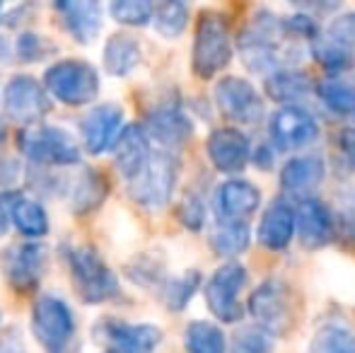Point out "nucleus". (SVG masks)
I'll return each instance as SVG.
<instances>
[{
  "label": "nucleus",
  "mask_w": 355,
  "mask_h": 353,
  "mask_svg": "<svg viewBox=\"0 0 355 353\" xmlns=\"http://www.w3.org/2000/svg\"><path fill=\"white\" fill-rule=\"evenodd\" d=\"M215 107L225 119L237 123H257L263 117V99L249 80L237 76H225L213 89Z\"/></svg>",
  "instance_id": "obj_13"
},
{
  "label": "nucleus",
  "mask_w": 355,
  "mask_h": 353,
  "mask_svg": "<svg viewBox=\"0 0 355 353\" xmlns=\"http://www.w3.org/2000/svg\"><path fill=\"white\" fill-rule=\"evenodd\" d=\"M317 94L329 112L355 121V83L331 76L327 80L317 83Z\"/></svg>",
  "instance_id": "obj_28"
},
{
  "label": "nucleus",
  "mask_w": 355,
  "mask_h": 353,
  "mask_svg": "<svg viewBox=\"0 0 355 353\" xmlns=\"http://www.w3.org/2000/svg\"><path fill=\"white\" fill-rule=\"evenodd\" d=\"M254 165H259L261 170H268V167L273 165V150L268 146H261V148H257V153H254Z\"/></svg>",
  "instance_id": "obj_45"
},
{
  "label": "nucleus",
  "mask_w": 355,
  "mask_h": 353,
  "mask_svg": "<svg viewBox=\"0 0 355 353\" xmlns=\"http://www.w3.org/2000/svg\"><path fill=\"white\" fill-rule=\"evenodd\" d=\"M179 165L177 155L169 150H153L148 162L126 182V193L133 203L148 211L164 208L172 198L174 189L179 182Z\"/></svg>",
  "instance_id": "obj_4"
},
{
  "label": "nucleus",
  "mask_w": 355,
  "mask_h": 353,
  "mask_svg": "<svg viewBox=\"0 0 355 353\" xmlns=\"http://www.w3.org/2000/svg\"><path fill=\"white\" fill-rule=\"evenodd\" d=\"M143 49L136 37L126 32H116L107 39L102 51L104 71L114 78H128L138 66H141Z\"/></svg>",
  "instance_id": "obj_24"
},
{
  "label": "nucleus",
  "mask_w": 355,
  "mask_h": 353,
  "mask_svg": "<svg viewBox=\"0 0 355 353\" xmlns=\"http://www.w3.org/2000/svg\"><path fill=\"white\" fill-rule=\"evenodd\" d=\"M58 252L68 268L75 293L83 302L102 305V302L116 300L121 295V283H119L116 271L102 259V255L92 245L63 242Z\"/></svg>",
  "instance_id": "obj_1"
},
{
  "label": "nucleus",
  "mask_w": 355,
  "mask_h": 353,
  "mask_svg": "<svg viewBox=\"0 0 355 353\" xmlns=\"http://www.w3.org/2000/svg\"><path fill=\"white\" fill-rule=\"evenodd\" d=\"M249 312L268 334H283L293 325V295L281 278L263 281L249 298Z\"/></svg>",
  "instance_id": "obj_11"
},
{
  "label": "nucleus",
  "mask_w": 355,
  "mask_h": 353,
  "mask_svg": "<svg viewBox=\"0 0 355 353\" xmlns=\"http://www.w3.org/2000/svg\"><path fill=\"white\" fill-rule=\"evenodd\" d=\"M327 39L336 44V46L348 49V51L355 49V12L331 19V24L327 29Z\"/></svg>",
  "instance_id": "obj_40"
},
{
  "label": "nucleus",
  "mask_w": 355,
  "mask_h": 353,
  "mask_svg": "<svg viewBox=\"0 0 355 353\" xmlns=\"http://www.w3.org/2000/svg\"><path fill=\"white\" fill-rule=\"evenodd\" d=\"M0 10H3V5H0Z\"/></svg>",
  "instance_id": "obj_49"
},
{
  "label": "nucleus",
  "mask_w": 355,
  "mask_h": 353,
  "mask_svg": "<svg viewBox=\"0 0 355 353\" xmlns=\"http://www.w3.org/2000/svg\"><path fill=\"white\" fill-rule=\"evenodd\" d=\"M259 203H261L259 187L244 179H227L215 191V208L220 213V221H247L252 213H257Z\"/></svg>",
  "instance_id": "obj_20"
},
{
  "label": "nucleus",
  "mask_w": 355,
  "mask_h": 353,
  "mask_svg": "<svg viewBox=\"0 0 355 353\" xmlns=\"http://www.w3.org/2000/svg\"><path fill=\"white\" fill-rule=\"evenodd\" d=\"M10 56H15V44H10L5 37H0V61H8Z\"/></svg>",
  "instance_id": "obj_46"
},
{
  "label": "nucleus",
  "mask_w": 355,
  "mask_h": 353,
  "mask_svg": "<svg viewBox=\"0 0 355 353\" xmlns=\"http://www.w3.org/2000/svg\"><path fill=\"white\" fill-rule=\"evenodd\" d=\"M184 346L189 353H227V341L218 325L196 320L184 332Z\"/></svg>",
  "instance_id": "obj_31"
},
{
  "label": "nucleus",
  "mask_w": 355,
  "mask_h": 353,
  "mask_svg": "<svg viewBox=\"0 0 355 353\" xmlns=\"http://www.w3.org/2000/svg\"><path fill=\"white\" fill-rule=\"evenodd\" d=\"M107 10L114 22L123 27H145L155 17V5L148 0H116V3H109Z\"/></svg>",
  "instance_id": "obj_33"
},
{
  "label": "nucleus",
  "mask_w": 355,
  "mask_h": 353,
  "mask_svg": "<svg viewBox=\"0 0 355 353\" xmlns=\"http://www.w3.org/2000/svg\"><path fill=\"white\" fill-rule=\"evenodd\" d=\"M17 150L32 167H73L80 162V146L66 128L34 123L24 126L15 136Z\"/></svg>",
  "instance_id": "obj_3"
},
{
  "label": "nucleus",
  "mask_w": 355,
  "mask_h": 353,
  "mask_svg": "<svg viewBox=\"0 0 355 353\" xmlns=\"http://www.w3.org/2000/svg\"><path fill=\"white\" fill-rule=\"evenodd\" d=\"M312 80L307 78V73L295 71V68H281V71L271 73L266 78V92L271 99L276 102H283L285 107H293L300 99L309 97L314 92Z\"/></svg>",
  "instance_id": "obj_26"
},
{
  "label": "nucleus",
  "mask_w": 355,
  "mask_h": 353,
  "mask_svg": "<svg viewBox=\"0 0 355 353\" xmlns=\"http://www.w3.org/2000/svg\"><path fill=\"white\" fill-rule=\"evenodd\" d=\"M201 281H203V276H201V271H196V268L182 273V276L167 278V281L162 283V291H159L164 307L172 312H182L184 307L193 300L196 291L201 288Z\"/></svg>",
  "instance_id": "obj_30"
},
{
  "label": "nucleus",
  "mask_w": 355,
  "mask_h": 353,
  "mask_svg": "<svg viewBox=\"0 0 355 353\" xmlns=\"http://www.w3.org/2000/svg\"><path fill=\"white\" fill-rule=\"evenodd\" d=\"M19 177H22V165L17 157H0V187H3V191L15 187Z\"/></svg>",
  "instance_id": "obj_43"
},
{
  "label": "nucleus",
  "mask_w": 355,
  "mask_h": 353,
  "mask_svg": "<svg viewBox=\"0 0 355 353\" xmlns=\"http://www.w3.org/2000/svg\"><path fill=\"white\" fill-rule=\"evenodd\" d=\"M177 218L187 230H191V232L201 230L203 223H206V206H203L201 196H196V193H187L177 208Z\"/></svg>",
  "instance_id": "obj_38"
},
{
  "label": "nucleus",
  "mask_w": 355,
  "mask_h": 353,
  "mask_svg": "<svg viewBox=\"0 0 355 353\" xmlns=\"http://www.w3.org/2000/svg\"><path fill=\"white\" fill-rule=\"evenodd\" d=\"M44 87L51 99L66 107H85L92 104L99 94V73L89 61L83 58H61L44 71Z\"/></svg>",
  "instance_id": "obj_6"
},
{
  "label": "nucleus",
  "mask_w": 355,
  "mask_h": 353,
  "mask_svg": "<svg viewBox=\"0 0 355 353\" xmlns=\"http://www.w3.org/2000/svg\"><path fill=\"white\" fill-rule=\"evenodd\" d=\"M336 148H338V155H341V160L346 162L348 170H355V126L343 128V131L338 133Z\"/></svg>",
  "instance_id": "obj_42"
},
{
  "label": "nucleus",
  "mask_w": 355,
  "mask_h": 353,
  "mask_svg": "<svg viewBox=\"0 0 355 353\" xmlns=\"http://www.w3.org/2000/svg\"><path fill=\"white\" fill-rule=\"evenodd\" d=\"M268 131H271V138L278 148L297 150V148L317 141L319 123L307 109L293 104V107H281L278 112H273L271 121H268Z\"/></svg>",
  "instance_id": "obj_16"
},
{
  "label": "nucleus",
  "mask_w": 355,
  "mask_h": 353,
  "mask_svg": "<svg viewBox=\"0 0 355 353\" xmlns=\"http://www.w3.org/2000/svg\"><path fill=\"white\" fill-rule=\"evenodd\" d=\"M53 53H56V44L32 29L19 32V37L15 39V56L22 63H39L44 58H51Z\"/></svg>",
  "instance_id": "obj_34"
},
{
  "label": "nucleus",
  "mask_w": 355,
  "mask_h": 353,
  "mask_svg": "<svg viewBox=\"0 0 355 353\" xmlns=\"http://www.w3.org/2000/svg\"><path fill=\"white\" fill-rule=\"evenodd\" d=\"M288 42H295V39L290 37L285 19L261 10L237 37V51L252 73H276L281 71L278 68L281 61L288 58L285 53Z\"/></svg>",
  "instance_id": "obj_2"
},
{
  "label": "nucleus",
  "mask_w": 355,
  "mask_h": 353,
  "mask_svg": "<svg viewBox=\"0 0 355 353\" xmlns=\"http://www.w3.org/2000/svg\"><path fill=\"white\" fill-rule=\"evenodd\" d=\"M312 353H355V334L346 327H324L312 341Z\"/></svg>",
  "instance_id": "obj_35"
},
{
  "label": "nucleus",
  "mask_w": 355,
  "mask_h": 353,
  "mask_svg": "<svg viewBox=\"0 0 355 353\" xmlns=\"http://www.w3.org/2000/svg\"><path fill=\"white\" fill-rule=\"evenodd\" d=\"M0 320H3V315H0Z\"/></svg>",
  "instance_id": "obj_48"
},
{
  "label": "nucleus",
  "mask_w": 355,
  "mask_h": 353,
  "mask_svg": "<svg viewBox=\"0 0 355 353\" xmlns=\"http://www.w3.org/2000/svg\"><path fill=\"white\" fill-rule=\"evenodd\" d=\"M295 232H297L295 230V208L285 198H276L266 208V213L261 216V223H259V230H257L259 242L266 250L281 252L290 245Z\"/></svg>",
  "instance_id": "obj_22"
},
{
  "label": "nucleus",
  "mask_w": 355,
  "mask_h": 353,
  "mask_svg": "<svg viewBox=\"0 0 355 353\" xmlns=\"http://www.w3.org/2000/svg\"><path fill=\"white\" fill-rule=\"evenodd\" d=\"M29 10H32V5H17V8H15L12 12L3 15V17H0V22H3L5 27H17L19 22H24L22 15L29 12Z\"/></svg>",
  "instance_id": "obj_44"
},
{
  "label": "nucleus",
  "mask_w": 355,
  "mask_h": 353,
  "mask_svg": "<svg viewBox=\"0 0 355 353\" xmlns=\"http://www.w3.org/2000/svg\"><path fill=\"white\" fill-rule=\"evenodd\" d=\"M247 286V268L237 261H227L215 268L206 283V305L220 322H239L242 320V305H239V291Z\"/></svg>",
  "instance_id": "obj_10"
},
{
  "label": "nucleus",
  "mask_w": 355,
  "mask_h": 353,
  "mask_svg": "<svg viewBox=\"0 0 355 353\" xmlns=\"http://www.w3.org/2000/svg\"><path fill=\"white\" fill-rule=\"evenodd\" d=\"M143 128L150 136V141L159 143L164 150L187 146L193 136V121L182 109V104L174 102V99L155 104L145 117Z\"/></svg>",
  "instance_id": "obj_15"
},
{
  "label": "nucleus",
  "mask_w": 355,
  "mask_h": 353,
  "mask_svg": "<svg viewBox=\"0 0 355 353\" xmlns=\"http://www.w3.org/2000/svg\"><path fill=\"white\" fill-rule=\"evenodd\" d=\"M19 198H22V191H17V189L0 191V235H5V230L12 227V211Z\"/></svg>",
  "instance_id": "obj_41"
},
{
  "label": "nucleus",
  "mask_w": 355,
  "mask_h": 353,
  "mask_svg": "<svg viewBox=\"0 0 355 353\" xmlns=\"http://www.w3.org/2000/svg\"><path fill=\"white\" fill-rule=\"evenodd\" d=\"M12 227L27 240L39 242L42 237L49 235V216L46 208L37 201V198H29L22 193V198L17 201L12 211Z\"/></svg>",
  "instance_id": "obj_27"
},
{
  "label": "nucleus",
  "mask_w": 355,
  "mask_h": 353,
  "mask_svg": "<svg viewBox=\"0 0 355 353\" xmlns=\"http://www.w3.org/2000/svg\"><path fill=\"white\" fill-rule=\"evenodd\" d=\"M29 325L44 353H75V315L58 295H39L32 305Z\"/></svg>",
  "instance_id": "obj_7"
},
{
  "label": "nucleus",
  "mask_w": 355,
  "mask_h": 353,
  "mask_svg": "<svg viewBox=\"0 0 355 353\" xmlns=\"http://www.w3.org/2000/svg\"><path fill=\"white\" fill-rule=\"evenodd\" d=\"M232 61V37L225 15L206 10L201 12L193 34L191 68L201 80H211Z\"/></svg>",
  "instance_id": "obj_5"
},
{
  "label": "nucleus",
  "mask_w": 355,
  "mask_h": 353,
  "mask_svg": "<svg viewBox=\"0 0 355 353\" xmlns=\"http://www.w3.org/2000/svg\"><path fill=\"white\" fill-rule=\"evenodd\" d=\"M29 175H27V184L34 189V193H42V196H53V193L66 191V182L61 177L51 175L46 167H32L29 165Z\"/></svg>",
  "instance_id": "obj_39"
},
{
  "label": "nucleus",
  "mask_w": 355,
  "mask_h": 353,
  "mask_svg": "<svg viewBox=\"0 0 355 353\" xmlns=\"http://www.w3.org/2000/svg\"><path fill=\"white\" fill-rule=\"evenodd\" d=\"M5 141H8V126H5V121L0 119V148H3Z\"/></svg>",
  "instance_id": "obj_47"
},
{
  "label": "nucleus",
  "mask_w": 355,
  "mask_h": 353,
  "mask_svg": "<svg viewBox=\"0 0 355 353\" xmlns=\"http://www.w3.org/2000/svg\"><path fill=\"white\" fill-rule=\"evenodd\" d=\"M206 153L218 172L237 175V172H242L247 167L249 157H252V146H249V138L239 128L225 126L215 128L208 136Z\"/></svg>",
  "instance_id": "obj_17"
},
{
  "label": "nucleus",
  "mask_w": 355,
  "mask_h": 353,
  "mask_svg": "<svg viewBox=\"0 0 355 353\" xmlns=\"http://www.w3.org/2000/svg\"><path fill=\"white\" fill-rule=\"evenodd\" d=\"M107 353H109V351H107Z\"/></svg>",
  "instance_id": "obj_50"
},
{
  "label": "nucleus",
  "mask_w": 355,
  "mask_h": 353,
  "mask_svg": "<svg viewBox=\"0 0 355 353\" xmlns=\"http://www.w3.org/2000/svg\"><path fill=\"white\" fill-rule=\"evenodd\" d=\"M53 109V99L46 92L44 83L32 76H12L5 83L3 89V114L10 121H17L24 126L42 123V119Z\"/></svg>",
  "instance_id": "obj_8"
},
{
  "label": "nucleus",
  "mask_w": 355,
  "mask_h": 353,
  "mask_svg": "<svg viewBox=\"0 0 355 353\" xmlns=\"http://www.w3.org/2000/svg\"><path fill=\"white\" fill-rule=\"evenodd\" d=\"M123 109L116 102L94 104L83 119H80V141L89 155H102L112 150L116 138L121 136L123 126Z\"/></svg>",
  "instance_id": "obj_14"
},
{
  "label": "nucleus",
  "mask_w": 355,
  "mask_h": 353,
  "mask_svg": "<svg viewBox=\"0 0 355 353\" xmlns=\"http://www.w3.org/2000/svg\"><path fill=\"white\" fill-rule=\"evenodd\" d=\"M94 334L109 353H155L162 344V329L155 325H131V322L104 317Z\"/></svg>",
  "instance_id": "obj_12"
},
{
  "label": "nucleus",
  "mask_w": 355,
  "mask_h": 353,
  "mask_svg": "<svg viewBox=\"0 0 355 353\" xmlns=\"http://www.w3.org/2000/svg\"><path fill=\"white\" fill-rule=\"evenodd\" d=\"M295 230L307 247H322L334 237V216L317 196H302L295 208Z\"/></svg>",
  "instance_id": "obj_19"
},
{
  "label": "nucleus",
  "mask_w": 355,
  "mask_h": 353,
  "mask_svg": "<svg viewBox=\"0 0 355 353\" xmlns=\"http://www.w3.org/2000/svg\"><path fill=\"white\" fill-rule=\"evenodd\" d=\"M312 56L317 58L319 66L327 68V71H331V73H341L353 66L351 51L336 46V44L329 42V39H317V42L312 44Z\"/></svg>",
  "instance_id": "obj_36"
},
{
  "label": "nucleus",
  "mask_w": 355,
  "mask_h": 353,
  "mask_svg": "<svg viewBox=\"0 0 355 353\" xmlns=\"http://www.w3.org/2000/svg\"><path fill=\"white\" fill-rule=\"evenodd\" d=\"M252 232L247 221H220L211 235V247L220 257H237L247 252Z\"/></svg>",
  "instance_id": "obj_29"
},
{
  "label": "nucleus",
  "mask_w": 355,
  "mask_h": 353,
  "mask_svg": "<svg viewBox=\"0 0 355 353\" xmlns=\"http://www.w3.org/2000/svg\"><path fill=\"white\" fill-rule=\"evenodd\" d=\"M150 153H153L150 136L145 133L143 123H128L112 148L114 165H116V170L121 172L126 182L133 175H138V170L148 162Z\"/></svg>",
  "instance_id": "obj_21"
},
{
  "label": "nucleus",
  "mask_w": 355,
  "mask_h": 353,
  "mask_svg": "<svg viewBox=\"0 0 355 353\" xmlns=\"http://www.w3.org/2000/svg\"><path fill=\"white\" fill-rule=\"evenodd\" d=\"M155 32L162 34L164 39H177L179 34H184L189 24V5L187 3H159L155 5Z\"/></svg>",
  "instance_id": "obj_32"
},
{
  "label": "nucleus",
  "mask_w": 355,
  "mask_h": 353,
  "mask_svg": "<svg viewBox=\"0 0 355 353\" xmlns=\"http://www.w3.org/2000/svg\"><path fill=\"white\" fill-rule=\"evenodd\" d=\"M53 10L61 17L63 29L83 46L92 44L102 32V5L94 0H63V3H53Z\"/></svg>",
  "instance_id": "obj_18"
},
{
  "label": "nucleus",
  "mask_w": 355,
  "mask_h": 353,
  "mask_svg": "<svg viewBox=\"0 0 355 353\" xmlns=\"http://www.w3.org/2000/svg\"><path fill=\"white\" fill-rule=\"evenodd\" d=\"M49 250L42 242L24 240L15 242V245L5 247L3 257H0V266H3V276L8 286L19 295H29L39 288L46 271Z\"/></svg>",
  "instance_id": "obj_9"
},
{
  "label": "nucleus",
  "mask_w": 355,
  "mask_h": 353,
  "mask_svg": "<svg viewBox=\"0 0 355 353\" xmlns=\"http://www.w3.org/2000/svg\"><path fill=\"white\" fill-rule=\"evenodd\" d=\"M273 341L271 334L261 327H242L234 334L230 353H271Z\"/></svg>",
  "instance_id": "obj_37"
},
{
  "label": "nucleus",
  "mask_w": 355,
  "mask_h": 353,
  "mask_svg": "<svg viewBox=\"0 0 355 353\" xmlns=\"http://www.w3.org/2000/svg\"><path fill=\"white\" fill-rule=\"evenodd\" d=\"M107 193H109L107 177L99 170L85 167L71 182V187H68V206H71L75 216H89V213H94L107 201Z\"/></svg>",
  "instance_id": "obj_23"
},
{
  "label": "nucleus",
  "mask_w": 355,
  "mask_h": 353,
  "mask_svg": "<svg viewBox=\"0 0 355 353\" xmlns=\"http://www.w3.org/2000/svg\"><path fill=\"white\" fill-rule=\"evenodd\" d=\"M327 175V165L319 155H300L293 157L281 170V187L293 193H307L322 184Z\"/></svg>",
  "instance_id": "obj_25"
}]
</instances>
